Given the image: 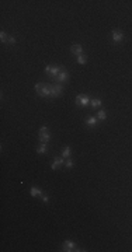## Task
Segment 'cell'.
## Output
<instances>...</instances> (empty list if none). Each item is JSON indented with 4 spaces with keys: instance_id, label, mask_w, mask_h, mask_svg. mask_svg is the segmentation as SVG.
<instances>
[{
    "instance_id": "1",
    "label": "cell",
    "mask_w": 132,
    "mask_h": 252,
    "mask_svg": "<svg viewBox=\"0 0 132 252\" xmlns=\"http://www.w3.org/2000/svg\"><path fill=\"white\" fill-rule=\"evenodd\" d=\"M63 70V67H61V66H52V65H48V66L45 67V73L49 76V77H52V79H55L61 72Z\"/></svg>"
},
{
    "instance_id": "2",
    "label": "cell",
    "mask_w": 132,
    "mask_h": 252,
    "mask_svg": "<svg viewBox=\"0 0 132 252\" xmlns=\"http://www.w3.org/2000/svg\"><path fill=\"white\" fill-rule=\"evenodd\" d=\"M90 101H92V98H89L86 94H79V95L76 97V100H75L76 105H77V106H81V108H84V106L90 105Z\"/></svg>"
},
{
    "instance_id": "3",
    "label": "cell",
    "mask_w": 132,
    "mask_h": 252,
    "mask_svg": "<svg viewBox=\"0 0 132 252\" xmlns=\"http://www.w3.org/2000/svg\"><path fill=\"white\" fill-rule=\"evenodd\" d=\"M62 248H63V251H66V252L80 251V249H76V242H73V241H70V239H66L65 242L62 244Z\"/></svg>"
},
{
    "instance_id": "4",
    "label": "cell",
    "mask_w": 132,
    "mask_h": 252,
    "mask_svg": "<svg viewBox=\"0 0 132 252\" xmlns=\"http://www.w3.org/2000/svg\"><path fill=\"white\" fill-rule=\"evenodd\" d=\"M111 39L114 43H119V42H122L124 41V32H121L118 29H114L112 32H111Z\"/></svg>"
},
{
    "instance_id": "5",
    "label": "cell",
    "mask_w": 132,
    "mask_h": 252,
    "mask_svg": "<svg viewBox=\"0 0 132 252\" xmlns=\"http://www.w3.org/2000/svg\"><path fill=\"white\" fill-rule=\"evenodd\" d=\"M62 91H63V86L56 83V84H52V93H51V97L52 98H56L59 95H62Z\"/></svg>"
},
{
    "instance_id": "6",
    "label": "cell",
    "mask_w": 132,
    "mask_h": 252,
    "mask_svg": "<svg viewBox=\"0 0 132 252\" xmlns=\"http://www.w3.org/2000/svg\"><path fill=\"white\" fill-rule=\"evenodd\" d=\"M69 80V73L66 72V69H63L56 77H55V81H58L59 84H62V83H66Z\"/></svg>"
},
{
    "instance_id": "7",
    "label": "cell",
    "mask_w": 132,
    "mask_h": 252,
    "mask_svg": "<svg viewBox=\"0 0 132 252\" xmlns=\"http://www.w3.org/2000/svg\"><path fill=\"white\" fill-rule=\"evenodd\" d=\"M51 93H52V84H44V87L38 93V95L40 97H51Z\"/></svg>"
},
{
    "instance_id": "8",
    "label": "cell",
    "mask_w": 132,
    "mask_h": 252,
    "mask_svg": "<svg viewBox=\"0 0 132 252\" xmlns=\"http://www.w3.org/2000/svg\"><path fill=\"white\" fill-rule=\"evenodd\" d=\"M65 161H66V160L63 158L62 156H61V157H55V158H53V162L51 164V168H52L53 171H55V170H58L59 167H62V165L65 164Z\"/></svg>"
},
{
    "instance_id": "9",
    "label": "cell",
    "mask_w": 132,
    "mask_h": 252,
    "mask_svg": "<svg viewBox=\"0 0 132 252\" xmlns=\"http://www.w3.org/2000/svg\"><path fill=\"white\" fill-rule=\"evenodd\" d=\"M30 195L32 196V198H42L44 196V192L41 191L40 188H37V186H32L31 189H30Z\"/></svg>"
},
{
    "instance_id": "10",
    "label": "cell",
    "mask_w": 132,
    "mask_h": 252,
    "mask_svg": "<svg viewBox=\"0 0 132 252\" xmlns=\"http://www.w3.org/2000/svg\"><path fill=\"white\" fill-rule=\"evenodd\" d=\"M70 52L73 53V55H76V56H79L83 53V46L80 45V43H73L72 46H70Z\"/></svg>"
},
{
    "instance_id": "11",
    "label": "cell",
    "mask_w": 132,
    "mask_h": 252,
    "mask_svg": "<svg viewBox=\"0 0 132 252\" xmlns=\"http://www.w3.org/2000/svg\"><path fill=\"white\" fill-rule=\"evenodd\" d=\"M84 123H86V126H89V128H94V126H97L98 119H97L96 115H93V116H89L87 119L84 120Z\"/></svg>"
},
{
    "instance_id": "12",
    "label": "cell",
    "mask_w": 132,
    "mask_h": 252,
    "mask_svg": "<svg viewBox=\"0 0 132 252\" xmlns=\"http://www.w3.org/2000/svg\"><path fill=\"white\" fill-rule=\"evenodd\" d=\"M103 105V102H101V100L100 98H92V101H90V106H92L93 109H97L98 106Z\"/></svg>"
},
{
    "instance_id": "13",
    "label": "cell",
    "mask_w": 132,
    "mask_h": 252,
    "mask_svg": "<svg viewBox=\"0 0 132 252\" xmlns=\"http://www.w3.org/2000/svg\"><path fill=\"white\" fill-rule=\"evenodd\" d=\"M76 62H77L79 65H86V63H87V55L81 53L79 56H76Z\"/></svg>"
},
{
    "instance_id": "14",
    "label": "cell",
    "mask_w": 132,
    "mask_h": 252,
    "mask_svg": "<svg viewBox=\"0 0 132 252\" xmlns=\"http://www.w3.org/2000/svg\"><path fill=\"white\" fill-rule=\"evenodd\" d=\"M51 140V134L46 132V133H41L40 134V142L41 143H48Z\"/></svg>"
},
{
    "instance_id": "15",
    "label": "cell",
    "mask_w": 132,
    "mask_h": 252,
    "mask_svg": "<svg viewBox=\"0 0 132 252\" xmlns=\"http://www.w3.org/2000/svg\"><path fill=\"white\" fill-rule=\"evenodd\" d=\"M46 151H48L46 143H41L40 146H38V148H37V153H38V154H45Z\"/></svg>"
},
{
    "instance_id": "16",
    "label": "cell",
    "mask_w": 132,
    "mask_h": 252,
    "mask_svg": "<svg viewBox=\"0 0 132 252\" xmlns=\"http://www.w3.org/2000/svg\"><path fill=\"white\" fill-rule=\"evenodd\" d=\"M70 154H72V150H70V147H67L66 146L63 150H62V157L65 160H67L69 157H70Z\"/></svg>"
},
{
    "instance_id": "17",
    "label": "cell",
    "mask_w": 132,
    "mask_h": 252,
    "mask_svg": "<svg viewBox=\"0 0 132 252\" xmlns=\"http://www.w3.org/2000/svg\"><path fill=\"white\" fill-rule=\"evenodd\" d=\"M97 119L98 120H106V118H107V112L104 111V109H100L98 112H97Z\"/></svg>"
},
{
    "instance_id": "18",
    "label": "cell",
    "mask_w": 132,
    "mask_h": 252,
    "mask_svg": "<svg viewBox=\"0 0 132 252\" xmlns=\"http://www.w3.org/2000/svg\"><path fill=\"white\" fill-rule=\"evenodd\" d=\"M9 37H10V35H7L4 31H1V32H0V41H1L3 43H7V41H9Z\"/></svg>"
},
{
    "instance_id": "19",
    "label": "cell",
    "mask_w": 132,
    "mask_h": 252,
    "mask_svg": "<svg viewBox=\"0 0 132 252\" xmlns=\"http://www.w3.org/2000/svg\"><path fill=\"white\" fill-rule=\"evenodd\" d=\"M73 165H75V164H73V161H72L70 158H67L65 161V167H66V168H69V170H70V168H73Z\"/></svg>"
},
{
    "instance_id": "20",
    "label": "cell",
    "mask_w": 132,
    "mask_h": 252,
    "mask_svg": "<svg viewBox=\"0 0 132 252\" xmlns=\"http://www.w3.org/2000/svg\"><path fill=\"white\" fill-rule=\"evenodd\" d=\"M42 87H44V84H42V83H37V84H35V87H34V88H35V91H37V93H40L41 90H42Z\"/></svg>"
},
{
    "instance_id": "21",
    "label": "cell",
    "mask_w": 132,
    "mask_h": 252,
    "mask_svg": "<svg viewBox=\"0 0 132 252\" xmlns=\"http://www.w3.org/2000/svg\"><path fill=\"white\" fill-rule=\"evenodd\" d=\"M15 42H17V39L10 35V37H9V41H7V43H10V45H15Z\"/></svg>"
},
{
    "instance_id": "22",
    "label": "cell",
    "mask_w": 132,
    "mask_h": 252,
    "mask_svg": "<svg viewBox=\"0 0 132 252\" xmlns=\"http://www.w3.org/2000/svg\"><path fill=\"white\" fill-rule=\"evenodd\" d=\"M48 132V128H46V126H41L40 128V134L41 133H46Z\"/></svg>"
},
{
    "instance_id": "23",
    "label": "cell",
    "mask_w": 132,
    "mask_h": 252,
    "mask_svg": "<svg viewBox=\"0 0 132 252\" xmlns=\"http://www.w3.org/2000/svg\"><path fill=\"white\" fill-rule=\"evenodd\" d=\"M41 199H42V202H44V203H48V202H49V198H48L45 193H44V196H42Z\"/></svg>"
}]
</instances>
